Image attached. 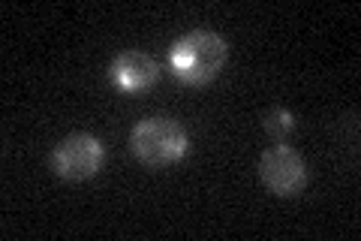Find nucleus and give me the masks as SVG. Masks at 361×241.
<instances>
[{
    "instance_id": "4",
    "label": "nucleus",
    "mask_w": 361,
    "mask_h": 241,
    "mask_svg": "<svg viewBox=\"0 0 361 241\" xmlns=\"http://www.w3.org/2000/svg\"><path fill=\"white\" fill-rule=\"evenodd\" d=\"M106 148L97 136L90 133H73L51 151V169L54 175L66 181H87L103 169Z\"/></svg>"
},
{
    "instance_id": "1",
    "label": "nucleus",
    "mask_w": 361,
    "mask_h": 241,
    "mask_svg": "<svg viewBox=\"0 0 361 241\" xmlns=\"http://www.w3.org/2000/svg\"><path fill=\"white\" fill-rule=\"evenodd\" d=\"M226 61H229V42L220 33L205 28L187 30L169 49V66H172L175 78L190 88L211 85L220 76Z\"/></svg>"
},
{
    "instance_id": "2",
    "label": "nucleus",
    "mask_w": 361,
    "mask_h": 241,
    "mask_svg": "<svg viewBox=\"0 0 361 241\" xmlns=\"http://www.w3.org/2000/svg\"><path fill=\"white\" fill-rule=\"evenodd\" d=\"M190 148V136L175 118H145L130 133V151L148 169H166L178 163Z\"/></svg>"
},
{
    "instance_id": "3",
    "label": "nucleus",
    "mask_w": 361,
    "mask_h": 241,
    "mask_svg": "<svg viewBox=\"0 0 361 241\" xmlns=\"http://www.w3.org/2000/svg\"><path fill=\"white\" fill-rule=\"evenodd\" d=\"M259 178H262V184L271 193L292 199L304 193L310 175H307V163H304V157L295 148H289L286 142H274L259 157Z\"/></svg>"
},
{
    "instance_id": "6",
    "label": "nucleus",
    "mask_w": 361,
    "mask_h": 241,
    "mask_svg": "<svg viewBox=\"0 0 361 241\" xmlns=\"http://www.w3.org/2000/svg\"><path fill=\"white\" fill-rule=\"evenodd\" d=\"M262 127L274 142H286L292 133H295V114L283 106H271L262 114Z\"/></svg>"
},
{
    "instance_id": "5",
    "label": "nucleus",
    "mask_w": 361,
    "mask_h": 241,
    "mask_svg": "<svg viewBox=\"0 0 361 241\" xmlns=\"http://www.w3.org/2000/svg\"><path fill=\"white\" fill-rule=\"evenodd\" d=\"M109 78L123 94H145V90H151L160 82V66H157L151 54L127 49L115 54V61L109 64Z\"/></svg>"
}]
</instances>
